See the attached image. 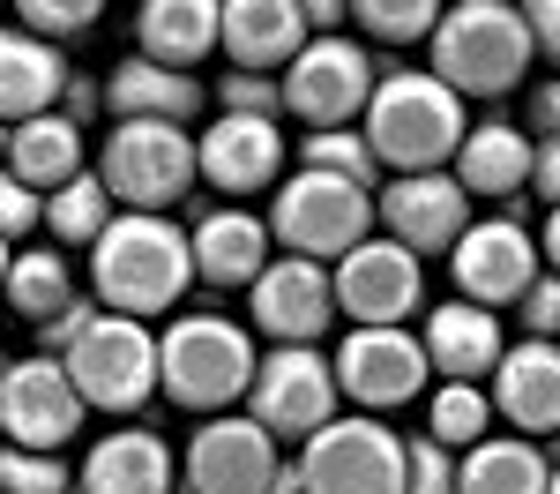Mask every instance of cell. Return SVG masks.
Returning a JSON list of instances; mask_svg holds the SVG:
<instances>
[{"instance_id":"obj_33","label":"cell","mask_w":560,"mask_h":494,"mask_svg":"<svg viewBox=\"0 0 560 494\" xmlns=\"http://www.w3.org/2000/svg\"><path fill=\"white\" fill-rule=\"evenodd\" d=\"M300 165L306 173H329V180H351V187H366L374 195V150H366V135L359 128H329V135H300Z\"/></svg>"},{"instance_id":"obj_12","label":"cell","mask_w":560,"mask_h":494,"mask_svg":"<svg viewBox=\"0 0 560 494\" xmlns=\"http://www.w3.org/2000/svg\"><path fill=\"white\" fill-rule=\"evenodd\" d=\"M448 277H456V300H471V308H516L523 292H530V277H538V240H530V225L516 210H501V218H471L464 225V240L448 248Z\"/></svg>"},{"instance_id":"obj_16","label":"cell","mask_w":560,"mask_h":494,"mask_svg":"<svg viewBox=\"0 0 560 494\" xmlns=\"http://www.w3.org/2000/svg\"><path fill=\"white\" fill-rule=\"evenodd\" d=\"M374 225L382 240H396L404 255H448L471 225V195L456 187V173H404L374 195Z\"/></svg>"},{"instance_id":"obj_34","label":"cell","mask_w":560,"mask_h":494,"mask_svg":"<svg viewBox=\"0 0 560 494\" xmlns=\"http://www.w3.org/2000/svg\"><path fill=\"white\" fill-rule=\"evenodd\" d=\"M351 23L374 31L382 45H427L433 23H441V8H433V0H351Z\"/></svg>"},{"instance_id":"obj_4","label":"cell","mask_w":560,"mask_h":494,"mask_svg":"<svg viewBox=\"0 0 560 494\" xmlns=\"http://www.w3.org/2000/svg\"><path fill=\"white\" fill-rule=\"evenodd\" d=\"M255 337L232 314H179L158 330V390L179 412L217 420V412H240V398L255 390Z\"/></svg>"},{"instance_id":"obj_9","label":"cell","mask_w":560,"mask_h":494,"mask_svg":"<svg viewBox=\"0 0 560 494\" xmlns=\"http://www.w3.org/2000/svg\"><path fill=\"white\" fill-rule=\"evenodd\" d=\"M306 494H404V435H388V420L337 412L322 435H306L292 457Z\"/></svg>"},{"instance_id":"obj_11","label":"cell","mask_w":560,"mask_h":494,"mask_svg":"<svg viewBox=\"0 0 560 494\" xmlns=\"http://www.w3.org/2000/svg\"><path fill=\"white\" fill-rule=\"evenodd\" d=\"M83 398H75V382H68V367L60 359H8L0 367V443L8 449H38V457H60V449L83 435Z\"/></svg>"},{"instance_id":"obj_45","label":"cell","mask_w":560,"mask_h":494,"mask_svg":"<svg viewBox=\"0 0 560 494\" xmlns=\"http://www.w3.org/2000/svg\"><path fill=\"white\" fill-rule=\"evenodd\" d=\"M538 255H546V269L560 277V210H546V225H538Z\"/></svg>"},{"instance_id":"obj_47","label":"cell","mask_w":560,"mask_h":494,"mask_svg":"<svg viewBox=\"0 0 560 494\" xmlns=\"http://www.w3.org/2000/svg\"><path fill=\"white\" fill-rule=\"evenodd\" d=\"M8 263H15V248H8V240H0V285H8Z\"/></svg>"},{"instance_id":"obj_41","label":"cell","mask_w":560,"mask_h":494,"mask_svg":"<svg viewBox=\"0 0 560 494\" xmlns=\"http://www.w3.org/2000/svg\"><path fill=\"white\" fill-rule=\"evenodd\" d=\"M523 31H530V53H546L560 68V0H530L523 8Z\"/></svg>"},{"instance_id":"obj_35","label":"cell","mask_w":560,"mask_h":494,"mask_svg":"<svg viewBox=\"0 0 560 494\" xmlns=\"http://www.w3.org/2000/svg\"><path fill=\"white\" fill-rule=\"evenodd\" d=\"M15 23H23L31 38L60 45V38H90V31L105 23V8H97V0H23Z\"/></svg>"},{"instance_id":"obj_32","label":"cell","mask_w":560,"mask_h":494,"mask_svg":"<svg viewBox=\"0 0 560 494\" xmlns=\"http://www.w3.org/2000/svg\"><path fill=\"white\" fill-rule=\"evenodd\" d=\"M493 435V398L478 382H441L427 398V443H441L448 457H464Z\"/></svg>"},{"instance_id":"obj_15","label":"cell","mask_w":560,"mask_h":494,"mask_svg":"<svg viewBox=\"0 0 560 494\" xmlns=\"http://www.w3.org/2000/svg\"><path fill=\"white\" fill-rule=\"evenodd\" d=\"M277 464H284V449L269 443L247 412H217L187 435L179 480H187V494H269Z\"/></svg>"},{"instance_id":"obj_8","label":"cell","mask_w":560,"mask_h":494,"mask_svg":"<svg viewBox=\"0 0 560 494\" xmlns=\"http://www.w3.org/2000/svg\"><path fill=\"white\" fill-rule=\"evenodd\" d=\"M345 412L337 398V367L322 345H269L255 359V390H247V420L269 443H306Z\"/></svg>"},{"instance_id":"obj_39","label":"cell","mask_w":560,"mask_h":494,"mask_svg":"<svg viewBox=\"0 0 560 494\" xmlns=\"http://www.w3.org/2000/svg\"><path fill=\"white\" fill-rule=\"evenodd\" d=\"M45 225V195H31L15 173H0V240L15 248V240H31Z\"/></svg>"},{"instance_id":"obj_23","label":"cell","mask_w":560,"mask_h":494,"mask_svg":"<svg viewBox=\"0 0 560 494\" xmlns=\"http://www.w3.org/2000/svg\"><path fill=\"white\" fill-rule=\"evenodd\" d=\"M419 353H427V375H441V382H486L509 353V337H501V314L471 308V300H441V308H427Z\"/></svg>"},{"instance_id":"obj_38","label":"cell","mask_w":560,"mask_h":494,"mask_svg":"<svg viewBox=\"0 0 560 494\" xmlns=\"http://www.w3.org/2000/svg\"><path fill=\"white\" fill-rule=\"evenodd\" d=\"M210 97H217V113H255V120H284V90L269 83V76H224Z\"/></svg>"},{"instance_id":"obj_46","label":"cell","mask_w":560,"mask_h":494,"mask_svg":"<svg viewBox=\"0 0 560 494\" xmlns=\"http://www.w3.org/2000/svg\"><path fill=\"white\" fill-rule=\"evenodd\" d=\"M269 494H306V487H300V472H292V464H277V480H269Z\"/></svg>"},{"instance_id":"obj_18","label":"cell","mask_w":560,"mask_h":494,"mask_svg":"<svg viewBox=\"0 0 560 494\" xmlns=\"http://www.w3.org/2000/svg\"><path fill=\"white\" fill-rule=\"evenodd\" d=\"M247 322H255L269 345H314L329 322H337V285L322 263H300V255H277L247 285Z\"/></svg>"},{"instance_id":"obj_22","label":"cell","mask_w":560,"mask_h":494,"mask_svg":"<svg viewBox=\"0 0 560 494\" xmlns=\"http://www.w3.org/2000/svg\"><path fill=\"white\" fill-rule=\"evenodd\" d=\"M187 255H195V277L217 285V292H247L261 269H269V225L240 203L224 210H202L187 225Z\"/></svg>"},{"instance_id":"obj_10","label":"cell","mask_w":560,"mask_h":494,"mask_svg":"<svg viewBox=\"0 0 560 494\" xmlns=\"http://www.w3.org/2000/svg\"><path fill=\"white\" fill-rule=\"evenodd\" d=\"M284 113L300 120L306 135H329V128H359L366 97H374V60L359 38H306L300 60L284 68Z\"/></svg>"},{"instance_id":"obj_26","label":"cell","mask_w":560,"mask_h":494,"mask_svg":"<svg viewBox=\"0 0 560 494\" xmlns=\"http://www.w3.org/2000/svg\"><path fill=\"white\" fill-rule=\"evenodd\" d=\"M75 68H60V45L31 31H0V128H23L38 113H60V90Z\"/></svg>"},{"instance_id":"obj_27","label":"cell","mask_w":560,"mask_h":494,"mask_svg":"<svg viewBox=\"0 0 560 494\" xmlns=\"http://www.w3.org/2000/svg\"><path fill=\"white\" fill-rule=\"evenodd\" d=\"M0 173H15L31 195H52V187H68L75 173H90V142L68 113H38L23 128H8V165Z\"/></svg>"},{"instance_id":"obj_24","label":"cell","mask_w":560,"mask_h":494,"mask_svg":"<svg viewBox=\"0 0 560 494\" xmlns=\"http://www.w3.org/2000/svg\"><path fill=\"white\" fill-rule=\"evenodd\" d=\"M97 83H105V113H113V120H158V128H187V120L210 105V90L195 83V76L158 68V60H142V53L113 60Z\"/></svg>"},{"instance_id":"obj_44","label":"cell","mask_w":560,"mask_h":494,"mask_svg":"<svg viewBox=\"0 0 560 494\" xmlns=\"http://www.w3.org/2000/svg\"><path fill=\"white\" fill-rule=\"evenodd\" d=\"M530 187H538L546 210H560V135H553V142H538V158H530Z\"/></svg>"},{"instance_id":"obj_6","label":"cell","mask_w":560,"mask_h":494,"mask_svg":"<svg viewBox=\"0 0 560 494\" xmlns=\"http://www.w3.org/2000/svg\"><path fill=\"white\" fill-rule=\"evenodd\" d=\"M90 173L105 180V195L120 210H142V218H165L187 203L195 187V135L187 128H158V120H113L105 142H97V165Z\"/></svg>"},{"instance_id":"obj_14","label":"cell","mask_w":560,"mask_h":494,"mask_svg":"<svg viewBox=\"0 0 560 494\" xmlns=\"http://www.w3.org/2000/svg\"><path fill=\"white\" fill-rule=\"evenodd\" d=\"M329 367H337V398L366 420H382V412H396V404H411L427 390V353H419L411 330H351L329 353Z\"/></svg>"},{"instance_id":"obj_21","label":"cell","mask_w":560,"mask_h":494,"mask_svg":"<svg viewBox=\"0 0 560 494\" xmlns=\"http://www.w3.org/2000/svg\"><path fill=\"white\" fill-rule=\"evenodd\" d=\"M179 464L173 443L158 427H113L83 449V472H75V494H173Z\"/></svg>"},{"instance_id":"obj_48","label":"cell","mask_w":560,"mask_h":494,"mask_svg":"<svg viewBox=\"0 0 560 494\" xmlns=\"http://www.w3.org/2000/svg\"><path fill=\"white\" fill-rule=\"evenodd\" d=\"M546 494H560V464H553V472H546Z\"/></svg>"},{"instance_id":"obj_3","label":"cell","mask_w":560,"mask_h":494,"mask_svg":"<svg viewBox=\"0 0 560 494\" xmlns=\"http://www.w3.org/2000/svg\"><path fill=\"white\" fill-rule=\"evenodd\" d=\"M433 83H448L464 105H486V97H509L530 76V31H523V8L509 0H448L441 23H433Z\"/></svg>"},{"instance_id":"obj_25","label":"cell","mask_w":560,"mask_h":494,"mask_svg":"<svg viewBox=\"0 0 560 494\" xmlns=\"http://www.w3.org/2000/svg\"><path fill=\"white\" fill-rule=\"evenodd\" d=\"M530 158H538V142H530L516 120H478V128H464L448 173H456V187H464L471 203L478 195H486V203H509V195L530 187Z\"/></svg>"},{"instance_id":"obj_43","label":"cell","mask_w":560,"mask_h":494,"mask_svg":"<svg viewBox=\"0 0 560 494\" xmlns=\"http://www.w3.org/2000/svg\"><path fill=\"white\" fill-rule=\"evenodd\" d=\"M60 113L83 128L90 113H105V83H97V76H68V90H60Z\"/></svg>"},{"instance_id":"obj_37","label":"cell","mask_w":560,"mask_h":494,"mask_svg":"<svg viewBox=\"0 0 560 494\" xmlns=\"http://www.w3.org/2000/svg\"><path fill=\"white\" fill-rule=\"evenodd\" d=\"M404 494H456V457L441 443H404Z\"/></svg>"},{"instance_id":"obj_28","label":"cell","mask_w":560,"mask_h":494,"mask_svg":"<svg viewBox=\"0 0 560 494\" xmlns=\"http://www.w3.org/2000/svg\"><path fill=\"white\" fill-rule=\"evenodd\" d=\"M135 53L158 68H195L217 53V0H142L135 8Z\"/></svg>"},{"instance_id":"obj_36","label":"cell","mask_w":560,"mask_h":494,"mask_svg":"<svg viewBox=\"0 0 560 494\" xmlns=\"http://www.w3.org/2000/svg\"><path fill=\"white\" fill-rule=\"evenodd\" d=\"M75 472L68 457H38V449H0V494H68Z\"/></svg>"},{"instance_id":"obj_40","label":"cell","mask_w":560,"mask_h":494,"mask_svg":"<svg viewBox=\"0 0 560 494\" xmlns=\"http://www.w3.org/2000/svg\"><path fill=\"white\" fill-rule=\"evenodd\" d=\"M516 314H523V337H553V345H560V277H553V269L530 277V292L516 300Z\"/></svg>"},{"instance_id":"obj_29","label":"cell","mask_w":560,"mask_h":494,"mask_svg":"<svg viewBox=\"0 0 560 494\" xmlns=\"http://www.w3.org/2000/svg\"><path fill=\"white\" fill-rule=\"evenodd\" d=\"M553 457L523 435H486L478 449L456 457V494H546Z\"/></svg>"},{"instance_id":"obj_20","label":"cell","mask_w":560,"mask_h":494,"mask_svg":"<svg viewBox=\"0 0 560 494\" xmlns=\"http://www.w3.org/2000/svg\"><path fill=\"white\" fill-rule=\"evenodd\" d=\"M306 45L300 0H217V53H232V76L292 68Z\"/></svg>"},{"instance_id":"obj_5","label":"cell","mask_w":560,"mask_h":494,"mask_svg":"<svg viewBox=\"0 0 560 494\" xmlns=\"http://www.w3.org/2000/svg\"><path fill=\"white\" fill-rule=\"evenodd\" d=\"M269 240L300 263H345L359 240H374V195L351 187V180H329V173H284L277 195H269Z\"/></svg>"},{"instance_id":"obj_49","label":"cell","mask_w":560,"mask_h":494,"mask_svg":"<svg viewBox=\"0 0 560 494\" xmlns=\"http://www.w3.org/2000/svg\"><path fill=\"white\" fill-rule=\"evenodd\" d=\"M0 165H8V128H0Z\"/></svg>"},{"instance_id":"obj_17","label":"cell","mask_w":560,"mask_h":494,"mask_svg":"<svg viewBox=\"0 0 560 494\" xmlns=\"http://www.w3.org/2000/svg\"><path fill=\"white\" fill-rule=\"evenodd\" d=\"M284 158H292L284 120H255V113H217L210 128L195 135V173L210 180L217 195H232V203L277 187L284 180Z\"/></svg>"},{"instance_id":"obj_31","label":"cell","mask_w":560,"mask_h":494,"mask_svg":"<svg viewBox=\"0 0 560 494\" xmlns=\"http://www.w3.org/2000/svg\"><path fill=\"white\" fill-rule=\"evenodd\" d=\"M105 225H113V195H105V180H97V173H75L68 187L45 195V232H52L60 255H68V248H97Z\"/></svg>"},{"instance_id":"obj_13","label":"cell","mask_w":560,"mask_h":494,"mask_svg":"<svg viewBox=\"0 0 560 494\" xmlns=\"http://www.w3.org/2000/svg\"><path fill=\"white\" fill-rule=\"evenodd\" d=\"M329 285H337V314H351L359 330H404L427 308V269L396 240H359L345 263H329Z\"/></svg>"},{"instance_id":"obj_30","label":"cell","mask_w":560,"mask_h":494,"mask_svg":"<svg viewBox=\"0 0 560 494\" xmlns=\"http://www.w3.org/2000/svg\"><path fill=\"white\" fill-rule=\"evenodd\" d=\"M8 308L23 314V322H52V314L75 300V269H68V255L60 248H23L15 263H8Z\"/></svg>"},{"instance_id":"obj_42","label":"cell","mask_w":560,"mask_h":494,"mask_svg":"<svg viewBox=\"0 0 560 494\" xmlns=\"http://www.w3.org/2000/svg\"><path fill=\"white\" fill-rule=\"evenodd\" d=\"M523 135H530V142H553V135H560V76L530 90V128H523Z\"/></svg>"},{"instance_id":"obj_2","label":"cell","mask_w":560,"mask_h":494,"mask_svg":"<svg viewBox=\"0 0 560 494\" xmlns=\"http://www.w3.org/2000/svg\"><path fill=\"white\" fill-rule=\"evenodd\" d=\"M366 150H374V165H388V180L404 173H448V158H456V142L471 128V113H464V97L448 83H433L427 68H396V76H374V97H366Z\"/></svg>"},{"instance_id":"obj_7","label":"cell","mask_w":560,"mask_h":494,"mask_svg":"<svg viewBox=\"0 0 560 494\" xmlns=\"http://www.w3.org/2000/svg\"><path fill=\"white\" fill-rule=\"evenodd\" d=\"M68 382L83 412H113V420H135L142 404L158 398V330L150 322H128V314H105L90 322L83 337L60 353Z\"/></svg>"},{"instance_id":"obj_1","label":"cell","mask_w":560,"mask_h":494,"mask_svg":"<svg viewBox=\"0 0 560 494\" xmlns=\"http://www.w3.org/2000/svg\"><path fill=\"white\" fill-rule=\"evenodd\" d=\"M195 285V255H187V232L173 218H142V210H113V225L97 232L90 248V300L105 314H173L179 292Z\"/></svg>"},{"instance_id":"obj_19","label":"cell","mask_w":560,"mask_h":494,"mask_svg":"<svg viewBox=\"0 0 560 494\" xmlns=\"http://www.w3.org/2000/svg\"><path fill=\"white\" fill-rule=\"evenodd\" d=\"M486 382H493V390H486L493 412L516 427L523 443L560 435V345L553 337H523V345H509Z\"/></svg>"}]
</instances>
